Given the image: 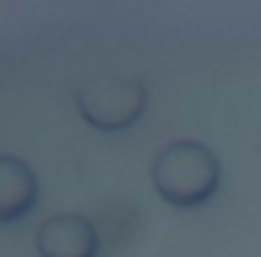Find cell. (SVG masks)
<instances>
[{"instance_id":"1","label":"cell","mask_w":261,"mask_h":257,"mask_svg":"<svg viewBox=\"0 0 261 257\" xmlns=\"http://www.w3.org/2000/svg\"><path fill=\"white\" fill-rule=\"evenodd\" d=\"M151 181L171 207H201L221 187V164L215 151L198 140H174L161 147L151 164Z\"/></svg>"},{"instance_id":"3","label":"cell","mask_w":261,"mask_h":257,"mask_svg":"<svg viewBox=\"0 0 261 257\" xmlns=\"http://www.w3.org/2000/svg\"><path fill=\"white\" fill-rule=\"evenodd\" d=\"M97 227L81 214H54L37 227L40 257H97Z\"/></svg>"},{"instance_id":"4","label":"cell","mask_w":261,"mask_h":257,"mask_svg":"<svg viewBox=\"0 0 261 257\" xmlns=\"http://www.w3.org/2000/svg\"><path fill=\"white\" fill-rule=\"evenodd\" d=\"M37 174L31 164L10 154H0V224H14L27 217L37 204Z\"/></svg>"},{"instance_id":"2","label":"cell","mask_w":261,"mask_h":257,"mask_svg":"<svg viewBox=\"0 0 261 257\" xmlns=\"http://www.w3.org/2000/svg\"><path fill=\"white\" fill-rule=\"evenodd\" d=\"M74 100L91 127L104 134H121L144 117L147 87L138 77H91L77 87Z\"/></svg>"}]
</instances>
